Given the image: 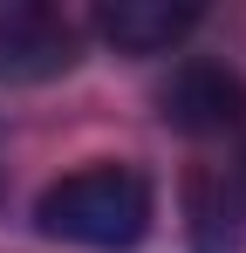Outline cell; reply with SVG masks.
Masks as SVG:
<instances>
[{
	"label": "cell",
	"mask_w": 246,
	"mask_h": 253,
	"mask_svg": "<svg viewBox=\"0 0 246 253\" xmlns=\"http://www.w3.org/2000/svg\"><path fill=\"white\" fill-rule=\"evenodd\" d=\"M35 226L82 253H130L151 233V178L130 165H82L35 199Z\"/></svg>",
	"instance_id": "1"
},
{
	"label": "cell",
	"mask_w": 246,
	"mask_h": 253,
	"mask_svg": "<svg viewBox=\"0 0 246 253\" xmlns=\"http://www.w3.org/2000/svg\"><path fill=\"white\" fill-rule=\"evenodd\" d=\"M158 117L178 137H226L246 124V76L233 62H212V55H185L158 89Z\"/></svg>",
	"instance_id": "2"
},
{
	"label": "cell",
	"mask_w": 246,
	"mask_h": 253,
	"mask_svg": "<svg viewBox=\"0 0 246 253\" xmlns=\"http://www.w3.org/2000/svg\"><path fill=\"white\" fill-rule=\"evenodd\" d=\"M82 55L76 21H62L55 7H0V83H55L69 76Z\"/></svg>",
	"instance_id": "3"
},
{
	"label": "cell",
	"mask_w": 246,
	"mask_h": 253,
	"mask_svg": "<svg viewBox=\"0 0 246 253\" xmlns=\"http://www.w3.org/2000/svg\"><path fill=\"white\" fill-rule=\"evenodd\" d=\"M199 21L205 14L192 0H110V7H96V35L117 48V55H130V62L171 55Z\"/></svg>",
	"instance_id": "4"
},
{
	"label": "cell",
	"mask_w": 246,
	"mask_h": 253,
	"mask_svg": "<svg viewBox=\"0 0 246 253\" xmlns=\"http://www.w3.org/2000/svg\"><path fill=\"white\" fill-rule=\"evenodd\" d=\"M185 212H192V253H246L240 240V199L212 178L185 185Z\"/></svg>",
	"instance_id": "5"
}]
</instances>
